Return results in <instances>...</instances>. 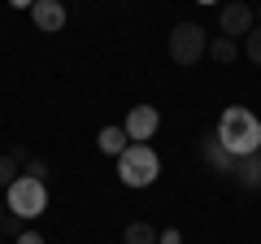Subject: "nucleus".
Segmentation results:
<instances>
[{
    "mask_svg": "<svg viewBox=\"0 0 261 244\" xmlns=\"http://www.w3.org/2000/svg\"><path fill=\"white\" fill-rule=\"evenodd\" d=\"M214 131H218V140L226 144V153H231V157L261 153V122H257V113L244 109V105H226Z\"/></svg>",
    "mask_w": 261,
    "mask_h": 244,
    "instance_id": "1",
    "label": "nucleus"
},
{
    "mask_svg": "<svg viewBox=\"0 0 261 244\" xmlns=\"http://www.w3.org/2000/svg\"><path fill=\"white\" fill-rule=\"evenodd\" d=\"M157 175H161V157H157L152 144H135L130 140L126 149L118 153V179L126 183V188H148Z\"/></svg>",
    "mask_w": 261,
    "mask_h": 244,
    "instance_id": "2",
    "label": "nucleus"
},
{
    "mask_svg": "<svg viewBox=\"0 0 261 244\" xmlns=\"http://www.w3.org/2000/svg\"><path fill=\"white\" fill-rule=\"evenodd\" d=\"M5 205H9V214L13 218H39L48 209V183H39V179H27V175H18L9 183V192H5Z\"/></svg>",
    "mask_w": 261,
    "mask_h": 244,
    "instance_id": "3",
    "label": "nucleus"
},
{
    "mask_svg": "<svg viewBox=\"0 0 261 244\" xmlns=\"http://www.w3.org/2000/svg\"><path fill=\"white\" fill-rule=\"evenodd\" d=\"M166 53L174 66H200V57L209 53V39H205V27L200 22H178L166 39Z\"/></svg>",
    "mask_w": 261,
    "mask_h": 244,
    "instance_id": "4",
    "label": "nucleus"
},
{
    "mask_svg": "<svg viewBox=\"0 0 261 244\" xmlns=\"http://www.w3.org/2000/svg\"><path fill=\"white\" fill-rule=\"evenodd\" d=\"M218 27H222V35H248L252 27H257V13H252V5H244V0H226L222 13H218Z\"/></svg>",
    "mask_w": 261,
    "mask_h": 244,
    "instance_id": "5",
    "label": "nucleus"
},
{
    "mask_svg": "<svg viewBox=\"0 0 261 244\" xmlns=\"http://www.w3.org/2000/svg\"><path fill=\"white\" fill-rule=\"evenodd\" d=\"M122 127H126V135H130L135 144H144V140H152V131L161 127V113L152 109V105H135V109L126 113V122H122Z\"/></svg>",
    "mask_w": 261,
    "mask_h": 244,
    "instance_id": "6",
    "label": "nucleus"
},
{
    "mask_svg": "<svg viewBox=\"0 0 261 244\" xmlns=\"http://www.w3.org/2000/svg\"><path fill=\"white\" fill-rule=\"evenodd\" d=\"M200 157H205L209 170H218V175H235V157L226 153V144L218 140V131H205V135H200Z\"/></svg>",
    "mask_w": 261,
    "mask_h": 244,
    "instance_id": "7",
    "label": "nucleus"
},
{
    "mask_svg": "<svg viewBox=\"0 0 261 244\" xmlns=\"http://www.w3.org/2000/svg\"><path fill=\"white\" fill-rule=\"evenodd\" d=\"M31 22H35L39 31H61L65 27V5H61V0H35Z\"/></svg>",
    "mask_w": 261,
    "mask_h": 244,
    "instance_id": "8",
    "label": "nucleus"
},
{
    "mask_svg": "<svg viewBox=\"0 0 261 244\" xmlns=\"http://www.w3.org/2000/svg\"><path fill=\"white\" fill-rule=\"evenodd\" d=\"M235 179H240L244 188H252V192H257V188H261V153L235 157Z\"/></svg>",
    "mask_w": 261,
    "mask_h": 244,
    "instance_id": "9",
    "label": "nucleus"
},
{
    "mask_svg": "<svg viewBox=\"0 0 261 244\" xmlns=\"http://www.w3.org/2000/svg\"><path fill=\"white\" fill-rule=\"evenodd\" d=\"M240 53H244V48L235 44L231 35H214V39H209V53H205V57H209V61H218V66H231Z\"/></svg>",
    "mask_w": 261,
    "mask_h": 244,
    "instance_id": "10",
    "label": "nucleus"
},
{
    "mask_svg": "<svg viewBox=\"0 0 261 244\" xmlns=\"http://www.w3.org/2000/svg\"><path fill=\"white\" fill-rule=\"evenodd\" d=\"M130 144V135H126V127H100V135H96V149L100 153H109V157H118L122 149Z\"/></svg>",
    "mask_w": 261,
    "mask_h": 244,
    "instance_id": "11",
    "label": "nucleus"
},
{
    "mask_svg": "<svg viewBox=\"0 0 261 244\" xmlns=\"http://www.w3.org/2000/svg\"><path fill=\"white\" fill-rule=\"evenodd\" d=\"M122 244H157V231H152L148 223H130L126 231H122Z\"/></svg>",
    "mask_w": 261,
    "mask_h": 244,
    "instance_id": "12",
    "label": "nucleus"
},
{
    "mask_svg": "<svg viewBox=\"0 0 261 244\" xmlns=\"http://www.w3.org/2000/svg\"><path fill=\"white\" fill-rule=\"evenodd\" d=\"M244 57H248L252 66H261V27H252L248 35H244Z\"/></svg>",
    "mask_w": 261,
    "mask_h": 244,
    "instance_id": "13",
    "label": "nucleus"
},
{
    "mask_svg": "<svg viewBox=\"0 0 261 244\" xmlns=\"http://www.w3.org/2000/svg\"><path fill=\"white\" fill-rule=\"evenodd\" d=\"M18 179V161L9 153H0V192H9V183Z\"/></svg>",
    "mask_w": 261,
    "mask_h": 244,
    "instance_id": "14",
    "label": "nucleus"
},
{
    "mask_svg": "<svg viewBox=\"0 0 261 244\" xmlns=\"http://www.w3.org/2000/svg\"><path fill=\"white\" fill-rule=\"evenodd\" d=\"M27 179H39V183H48V161L44 157H27V170H22Z\"/></svg>",
    "mask_w": 261,
    "mask_h": 244,
    "instance_id": "15",
    "label": "nucleus"
},
{
    "mask_svg": "<svg viewBox=\"0 0 261 244\" xmlns=\"http://www.w3.org/2000/svg\"><path fill=\"white\" fill-rule=\"evenodd\" d=\"M157 244H183V231L178 227H166V231H157Z\"/></svg>",
    "mask_w": 261,
    "mask_h": 244,
    "instance_id": "16",
    "label": "nucleus"
},
{
    "mask_svg": "<svg viewBox=\"0 0 261 244\" xmlns=\"http://www.w3.org/2000/svg\"><path fill=\"white\" fill-rule=\"evenodd\" d=\"M13 244H44V235H39V231H18Z\"/></svg>",
    "mask_w": 261,
    "mask_h": 244,
    "instance_id": "17",
    "label": "nucleus"
},
{
    "mask_svg": "<svg viewBox=\"0 0 261 244\" xmlns=\"http://www.w3.org/2000/svg\"><path fill=\"white\" fill-rule=\"evenodd\" d=\"M13 9H35V0H9Z\"/></svg>",
    "mask_w": 261,
    "mask_h": 244,
    "instance_id": "18",
    "label": "nucleus"
},
{
    "mask_svg": "<svg viewBox=\"0 0 261 244\" xmlns=\"http://www.w3.org/2000/svg\"><path fill=\"white\" fill-rule=\"evenodd\" d=\"M5 218H9V205H5V197H0V227H5Z\"/></svg>",
    "mask_w": 261,
    "mask_h": 244,
    "instance_id": "19",
    "label": "nucleus"
},
{
    "mask_svg": "<svg viewBox=\"0 0 261 244\" xmlns=\"http://www.w3.org/2000/svg\"><path fill=\"white\" fill-rule=\"evenodd\" d=\"M200 5H214V0H200Z\"/></svg>",
    "mask_w": 261,
    "mask_h": 244,
    "instance_id": "20",
    "label": "nucleus"
},
{
    "mask_svg": "<svg viewBox=\"0 0 261 244\" xmlns=\"http://www.w3.org/2000/svg\"><path fill=\"white\" fill-rule=\"evenodd\" d=\"M0 244H5V231H0Z\"/></svg>",
    "mask_w": 261,
    "mask_h": 244,
    "instance_id": "21",
    "label": "nucleus"
}]
</instances>
